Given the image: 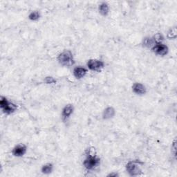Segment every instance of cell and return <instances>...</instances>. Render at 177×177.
Listing matches in <instances>:
<instances>
[{
  "label": "cell",
  "instance_id": "cell-1",
  "mask_svg": "<svg viewBox=\"0 0 177 177\" xmlns=\"http://www.w3.org/2000/svg\"><path fill=\"white\" fill-rule=\"evenodd\" d=\"M59 62L64 66H70L73 64V55L70 51H64L58 57Z\"/></svg>",
  "mask_w": 177,
  "mask_h": 177
},
{
  "label": "cell",
  "instance_id": "cell-2",
  "mask_svg": "<svg viewBox=\"0 0 177 177\" xmlns=\"http://www.w3.org/2000/svg\"><path fill=\"white\" fill-rule=\"evenodd\" d=\"M0 106H1L3 111L7 114L13 113L16 110L15 105L10 103L6 98L4 97H2L1 100H0Z\"/></svg>",
  "mask_w": 177,
  "mask_h": 177
},
{
  "label": "cell",
  "instance_id": "cell-3",
  "mask_svg": "<svg viewBox=\"0 0 177 177\" xmlns=\"http://www.w3.org/2000/svg\"><path fill=\"white\" fill-rule=\"evenodd\" d=\"M100 159L96 156L88 154L84 161V165L87 169H92L99 164Z\"/></svg>",
  "mask_w": 177,
  "mask_h": 177
},
{
  "label": "cell",
  "instance_id": "cell-4",
  "mask_svg": "<svg viewBox=\"0 0 177 177\" xmlns=\"http://www.w3.org/2000/svg\"><path fill=\"white\" fill-rule=\"evenodd\" d=\"M126 168L128 173L131 176H138L141 172L140 168L134 162H129L126 166Z\"/></svg>",
  "mask_w": 177,
  "mask_h": 177
},
{
  "label": "cell",
  "instance_id": "cell-5",
  "mask_svg": "<svg viewBox=\"0 0 177 177\" xmlns=\"http://www.w3.org/2000/svg\"><path fill=\"white\" fill-rule=\"evenodd\" d=\"M153 51L159 56H165L168 52V46L161 43H157L153 46Z\"/></svg>",
  "mask_w": 177,
  "mask_h": 177
},
{
  "label": "cell",
  "instance_id": "cell-6",
  "mask_svg": "<svg viewBox=\"0 0 177 177\" xmlns=\"http://www.w3.org/2000/svg\"><path fill=\"white\" fill-rule=\"evenodd\" d=\"M87 67L88 69L93 71H98L104 67V62L100 60H90L88 61Z\"/></svg>",
  "mask_w": 177,
  "mask_h": 177
},
{
  "label": "cell",
  "instance_id": "cell-7",
  "mask_svg": "<svg viewBox=\"0 0 177 177\" xmlns=\"http://www.w3.org/2000/svg\"><path fill=\"white\" fill-rule=\"evenodd\" d=\"M26 152V147L24 145H18L13 149V154L15 156H22Z\"/></svg>",
  "mask_w": 177,
  "mask_h": 177
},
{
  "label": "cell",
  "instance_id": "cell-8",
  "mask_svg": "<svg viewBox=\"0 0 177 177\" xmlns=\"http://www.w3.org/2000/svg\"><path fill=\"white\" fill-rule=\"evenodd\" d=\"M87 71V69H84L83 67H76L73 70L74 76L76 78L80 79V78H83L85 75H86Z\"/></svg>",
  "mask_w": 177,
  "mask_h": 177
},
{
  "label": "cell",
  "instance_id": "cell-9",
  "mask_svg": "<svg viewBox=\"0 0 177 177\" xmlns=\"http://www.w3.org/2000/svg\"><path fill=\"white\" fill-rule=\"evenodd\" d=\"M133 91L137 94L142 95L146 93V88L143 84L141 83H136L133 85Z\"/></svg>",
  "mask_w": 177,
  "mask_h": 177
},
{
  "label": "cell",
  "instance_id": "cell-10",
  "mask_svg": "<svg viewBox=\"0 0 177 177\" xmlns=\"http://www.w3.org/2000/svg\"><path fill=\"white\" fill-rule=\"evenodd\" d=\"M73 111V107L71 105H66L62 110V116L64 118H68Z\"/></svg>",
  "mask_w": 177,
  "mask_h": 177
},
{
  "label": "cell",
  "instance_id": "cell-11",
  "mask_svg": "<svg viewBox=\"0 0 177 177\" xmlns=\"http://www.w3.org/2000/svg\"><path fill=\"white\" fill-rule=\"evenodd\" d=\"M115 114V110L113 107H107L103 112V118L105 119H110Z\"/></svg>",
  "mask_w": 177,
  "mask_h": 177
},
{
  "label": "cell",
  "instance_id": "cell-12",
  "mask_svg": "<svg viewBox=\"0 0 177 177\" xmlns=\"http://www.w3.org/2000/svg\"><path fill=\"white\" fill-rule=\"evenodd\" d=\"M99 11L103 15H107L109 13V6L106 3H103L99 6Z\"/></svg>",
  "mask_w": 177,
  "mask_h": 177
},
{
  "label": "cell",
  "instance_id": "cell-13",
  "mask_svg": "<svg viewBox=\"0 0 177 177\" xmlns=\"http://www.w3.org/2000/svg\"><path fill=\"white\" fill-rule=\"evenodd\" d=\"M155 44L156 41L154 38H152V37H148V38H145L144 40V45L148 47L154 46Z\"/></svg>",
  "mask_w": 177,
  "mask_h": 177
},
{
  "label": "cell",
  "instance_id": "cell-14",
  "mask_svg": "<svg viewBox=\"0 0 177 177\" xmlns=\"http://www.w3.org/2000/svg\"><path fill=\"white\" fill-rule=\"evenodd\" d=\"M53 170V165L51 164H46L45 165H44L42 168V172L44 174H48L52 172Z\"/></svg>",
  "mask_w": 177,
  "mask_h": 177
},
{
  "label": "cell",
  "instance_id": "cell-15",
  "mask_svg": "<svg viewBox=\"0 0 177 177\" xmlns=\"http://www.w3.org/2000/svg\"><path fill=\"white\" fill-rule=\"evenodd\" d=\"M29 18L30 20H33V21H35L40 18V13L37 11H33L32 13H30V14L29 15Z\"/></svg>",
  "mask_w": 177,
  "mask_h": 177
},
{
  "label": "cell",
  "instance_id": "cell-16",
  "mask_svg": "<svg viewBox=\"0 0 177 177\" xmlns=\"http://www.w3.org/2000/svg\"><path fill=\"white\" fill-rule=\"evenodd\" d=\"M176 28H173L171 30H169L168 33V38L169 39H174L176 37Z\"/></svg>",
  "mask_w": 177,
  "mask_h": 177
},
{
  "label": "cell",
  "instance_id": "cell-17",
  "mask_svg": "<svg viewBox=\"0 0 177 177\" xmlns=\"http://www.w3.org/2000/svg\"><path fill=\"white\" fill-rule=\"evenodd\" d=\"M45 81H46V83L47 84H53V83H56L55 79H54V78H52V77H47V78H46Z\"/></svg>",
  "mask_w": 177,
  "mask_h": 177
}]
</instances>
